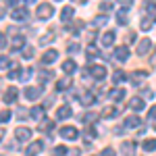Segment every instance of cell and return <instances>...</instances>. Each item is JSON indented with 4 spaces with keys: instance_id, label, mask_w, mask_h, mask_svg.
I'll return each instance as SVG.
<instances>
[{
    "instance_id": "ee69618b",
    "label": "cell",
    "mask_w": 156,
    "mask_h": 156,
    "mask_svg": "<svg viewBox=\"0 0 156 156\" xmlns=\"http://www.w3.org/2000/svg\"><path fill=\"white\" fill-rule=\"evenodd\" d=\"M148 119H150V121H154V119H156V106L150 108V112H148Z\"/></svg>"
},
{
    "instance_id": "1f68e13d",
    "label": "cell",
    "mask_w": 156,
    "mask_h": 156,
    "mask_svg": "<svg viewBox=\"0 0 156 156\" xmlns=\"http://www.w3.org/2000/svg\"><path fill=\"white\" fill-rule=\"evenodd\" d=\"M9 119H11V110H9V108L0 110V123H6Z\"/></svg>"
},
{
    "instance_id": "b9f144b4",
    "label": "cell",
    "mask_w": 156,
    "mask_h": 156,
    "mask_svg": "<svg viewBox=\"0 0 156 156\" xmlns=\"http://www.w3.org/2000/svg\"><path fill=\"white\" fill-rule=\"evenodd\" d=\"M119 4H121V6H123V9H131L133 0H119Z\"/></svg>"
},
{
    "instance_id": "9c48e42d",
    "label": "cell",
    "mask_w": 156,
    "mask_h": 156,
    "mask_svg": "<svg viewBox=\"0 0 156 156\" xmlns=\"http://www.w3.org/2000/svg\"><path fill=\"white\" fill-rule=\"evenodd\" d=\"M121 152H123V156H135V142H123Z\"/></svg>"
},
{
    "instance_id": "6da1fadb",
    "label": "cell",
    "mask_w": 156,
    "mask_h": 156,
    "mask_svg": "<svg viewBox=\"0 0 156 156\" xmlns=\"http://www.w3.org/2000/svg\"><path fill=\"white\" fill-rule=\"evenodd\" d=\"M54 15V6L48 4V2H44V4H40L37 6V19H42V21H46Z\"/></svg>"
},
{
    "instance_id": "d4e9b609",
    "label": "cell",
    "mask_w": 156,
    "mask_h": 156,
    "mask_svg": "<svg viewBox=\"0 0 156 156\" xmlns=\"http://www.w3.org/2000/svg\"><path fill=\"white\" fill-rule=\"evenodd\" d=\"M142 148H144L146 152H152V150H156V140H146L144 144H142Z\"/></svg>"
},
{
    "instance_id": "8d00e7d4",
    "label": "cell",
    "mask_w": 156,
    "mask_h": 156,
    "mask_svg": "<svg viewBox=\"0 0 156 156\" xmlns=\"http://www.w3.org/2000/svg\"><path fill=\"white\" fill-rule=\"evenodd\" d=\"M23 58H34V48H27V46H25V50H23Z\"/></svg>"
},
{
    "instance_id": "db71d44e",
    "label": "cell",
    "mask_w": 156,
    "mask_h": 156,
    "mask_svg": "<svg viewBox=\"0 0 156 156\" xmlns=\"http://www.w3.org/2000/svg\"><path fill=\"white\" fill-rule=\"evenodd\" d=\"M154 129H156V123H154Z\"/></svg>"
},
{
    "instance_id": "60d3db41",
    "label": "cell",
    "mask_w": 156,
    "mask_h": 156,
    "mask_svg": "<svg viewBox=\"0 0 156 156\" xmlns=\"http://www.w3.org/2000/svg\"><path fill=\"white\" fill-rule=\"evenodd\" d=\"M9 65H11V62H9V58H6V56H0V69H6Z\"/></svg>"
},
{
    "instance_id": "3957f363",
    "label": "cell",
    "mask_w": 156,
    "mask_h": 156,
    "mask_svg": "<svg viewBox=\"0 0 156 156\" xmlns=\"http://www.w3.org/2000/svg\"><path fill=\"white\" fill-rule=\"evenodd\" d=\"M44 150V144L37 140V142H34V144H29L27 146V150H25V156H37L40 152Z\"/></svg>"
},
{
    "instance_id": "7a4b0ae2",
    "label": "cell",
    "mask_w": 156,
    "mask_h": 156,
    "mask_svg": "<svg viewBox=\"0 0 156 156\" xmlns=\"http://www.w3.org/2000/svg\"><path fill=\"white\" fill-rule=\"evenodd\" d=\"M144 12H146V19H150V21H156V2L154 0H146L144 2Z\"/></svg>"
},
{
    "instance_id": "9a60e30c",
    "label": "cell",
    "mask_w": 156,
    "mask_h": 156,
    "mask_svg": "<svg viewBox=\"0 0 156 156\" xmlns=\"http://www.w3.org/2000/svg\"><path fill=\"white\" fill-rule=\"evenodd\" d=\"M56 56H58V52H56V50H46V52H44V56H42V62H44V65H50V62H54V60H56Z\"/></svg>"
},
{
    "instance_id": "f5cc1de1",
    "label": "cell",
    "mask_w": 156,
    "mask_h": 156,
    "mask_svg": "<svg viewBox=\"0 0 156 156\" xmlns=\"http://www.w3.org/2000/svg\"><path fill=\"white\" fill-rule=\"evenodd\" d=\"M34 2H36V0H27V4H34Z\"/></svg>"
},
{
    "instance_id": "ba28073f",
    "label": "cell",
    "mask_w": 156,
    "mask_h": 156,
    "mask_svg": "<svg viewBox=\"0 0 156 156\" xmlns=\"http://www.w3.org/2000/svg\"><path fill=\"white\" fill-rule=\"evenodd\" d=\"M115 58L121 60V62H125V60L129 58V48H127V46H119V48L115 50Z\"/></svg>"
},
{
    "instance_id": "4316f807",
    "label": "cell",
    "mask_w": 156,
    "mask_h": 156,
    "mask_svg": "<svg viewBox=\"0 0 156 156\" xmlns=\"http://www.w3.org/2000/svg\"><path fill=\"white\" fill-rule=\"evenodd\" d=\"M92 102H94V96H92V94H90V92H87V94H83V96H81V104H83V106H90V104H92Z\"/></svg>"
},
{
    "instance_id": "7bdbcfd3",
    "label": "cell",
    "mask_w": 156,
    "mask_h": 156,
    "mask_svg": "<svg viewBox=\"0 0 156 156\" xmlns=\"http://www.w3.org/2000/svg\"><path fill=\"white\" fill-rule=\"evenodd\" d=\"M100 9H102V12H108L110 9H112V4H110V2H102V4H100Z\"/></svg>"
},
{
    "instance_id": "f35d334b",
    "label": "cell",
    "mask_w": 156,
    "mask_h": 156,
    "mask_svg": "<svg viewBox=\"0 0 156 156\" xmlns=\"http://www.w3.org/2000/svg\"><path fill=\"white\" fill-rule=\"evenodd\" d=\"M52 125H54V123H50V121H44L40 129H42V131H50V129H52Z\"/></svg>"
},
{
    "instance_id": "f546056e",
    "label": "cell",
    "mask_w": 156,
    "mask_h": 156,
    "mask_svg": "<svg viewBox=\"0 0 156 156\" xmlns=\"http://www.w3.org/2000/svg\"><path fill=\"white\" fill-rule=\"evenodd\" d=\"M83 119H85V123H87V125H92V123H96V121H98V115H96V112H87Z\"/></svg>"
},
{
    "instance_id": "ac0fdd59",
    "label": "cell",
    "mask_w": 156,
    "mask_h": 156,
    "mask_svg": "<svg viewBox=\"0 0 156 156\" xmlns=\"http://www.w3.org/2000/svg\"><path fill=\"white\" fill-rule=\"evenodd\" d=\"M62 71L67 73V75L75 73V71H77V65H75V60H65V62H62Z\"/></svg>"
},
{
    "instance_id": "f907efd6",
    "label": "cell",
    "mask_w": 156,
    "mask_h": 156,
    "mask_svg": "<svg viewBox=\"0 0 156 156\" xmlns=\"http://www.w3.org/2000/svg\"><path fill=\"white\" fill-rule=\"evenodd\" d=\"M4 15H6V9H4V6H0V19H2Z\"/></svg>"
},
{
    "instance_id": "e575fe53",
    "label": "cell",
    "mask_w": 156,
    "mask_h": 156,
    "mask_svg": "<svg viewBox=\"0 0 156 156\" xmlns=\"http://www.w3.org/2000/svg\"><path fill=\"white\" fill-rule=\"evenodd\" d=\"M125 123H127V127H137V125H140V119H137V117H127Z\"/></svg>"
},
{
    "instance_id": "7402d4cb",
    "label": "cell",
    "mask_w": 156,
    "mask_h": 156,
    "mask_svg": "<svg viewBox=\"0 0 156 156\" xmlns=\"http://www.w3.org/2000/svg\"><path fill=\"white\" fill-rule=\"evenodd\" d=\"M108 98H110V100H123V98H125V90L117 87V90H112V92L108 94Z\"/></svg>"
},
{
    "instance_id": "8fae6325",
    "label": "cell",
    "mask_w": 156,
    "mask_h": 156,
    "mask_svg": "<svg viewBox=\"0 0 156 156\" xmlns=\"http://www.w3.org/2000/svg\"><path fill=\"white\" fill-rule=\"evenodd\" d=\"M17 96H19V90H17V87H6V94H4V102H6V104H12V102L17 100Z\"/></svg>"
},
{
    "instance_id": "f1b7e54d",
    "label": "cell",
    "mask_w": 156,
    "mask_h": 156,
    "mask_svg": "<svg viewBox=\"0 0 156 156\" xmlns=\"http://www.w3.org/2000/svg\"><path fill=\"white\" fill-rule=\"evenodd\" d=\"M117 23H119V25H127V23H129V19H127L125 12H117Z\"/></svg>"
},
{
    "instance_id": "816d5d0a",
    "label": "cell",
    "mask_w": 156,
    "mask_h": 156,
    "mask_svg": "<svg viewBox=\"0 0 156 156\" xmlns=\"http://www.w3.org/2000/svg\"><path fill=\"white\" fill-rule=\"evenodd\" d=\"M6 133H4V129H0V142H2V137H4Z\"/></svg>"
},
{
    "instance_id": "603a6c76",
    "label": "cell",
    "mask_w": 156,
    "mask_h": 156,
    "mask_svg": "<svg viewBox=\"0 0 156 156\" xmlns=\"http://www.w3.org/2000/svg\"><path fill=\"white\" fill-rule=\"evenodd\" d=\"M83 137H85V142L90 144L92 140H96V131H94V129H92V127L87 125V127H85V131H83Z\"/></svg>"
},
{
    "instance_id": "83f0119b",
    "label": "cell",
    "mask_w": 156,
    "mask_h": 156,
    "mask_svg": "<svg viewBox=\"0 0 156 156\" xmlns=\"http://www.w3.org/2000/svg\"><path fill=\"white\" fill-rule=\"evenodd\" d=\"M106 23H108V17H104V15H100V17L94 19V25L96 27H102V25H106Z\"/></svg>"
},
{
    "instance_id": "e0dca14e",
    "label": "cell",
    "mask_w": 156,
    "mask_h": 156,
    "mask_svg": "<svg viewBox=\"0 0 156 156\" xmlns=\"http://www.w3.org/2000/svg\"><path fill=\"white\" fill-rule=\"evenodd\" d=\"M44 115H46V110H44V106H34V110H31V117H34V121H40L44 119Z\"/></svg>"
},
{
    "instance_id": "52a82bcc",
    "label": "cell",
    "mask_w": 156,
    "mask_h": 156,
    "mask_svg": "<svg viewBox=\"0 0 156 156\" xmlns=\"http://www.w3.org/2000/svg\"><path fill=\"white\" fill-rule=\"evenodd\" d=\"M60 135H62L65 140H77L79 131H77L75 127H62V129H60Z\"/></svg>"
},
{
    "instance_id": "836d02e7",
    "label": "cell",
    "mask_w": 156,
    "mask_h": 156,
    "mask_svg": "<svg viewBox=\"0 0 156 156\" xmlns=\"http://www.w3.org/2000/svg\"><path fill=\"white\" fill-rule=\"evenodd\" d=\"M67 152H69V150H67V148H65V146H56V148H54V152H52V154H54V156H65V154H67Z\"/></svg>"
},
{
    "instance_id": "277c9868",
    "label": "cell",
    "mask_w": 156,
    "mask_h": 156,
    "mask_svg": "<svg viewBox=\"0 0 156 156\" xmlns=\"http://www.w3.org/2000/svg\"><path fill=\"white\" fill-rule=\"evenodd\" d=\"M23 94H25L27 100H37V98L42 96V90H40V87H34V85H27L23 90Z\"/></svg>"
},
{
    "instance_id": "d590c367",
    "label": "cell",
    "mask_w": 156,
    "mask_h": 156,
    "mask_svg": "<svg viewBox=\"0 0 156 156\" xmlns=\"http://www.w3.org/2000/svg\"><path fill=\"white\" fill-rule=\"evenodd\" d=\"M117 115V108H104L102 110V117H115Z\"/></svg>"
},
{
    "instance_id": "5b68a950",
    "label": "cell",
    "mask_w": 156,
    "mask_h": 156,
    "mask_svg": "<svg viewBox=\"0 0 156 156\" xmlns=\"http://www.w3.org/2000/svg\"><path fill=\"white\" fill-rule=\"evenodd\" d=\"M90 73H92L94 79H104V77H106V67H102V65H94V67H90Z\"/></svg>"
},
{
    "instance_id": "4dcf8cb0",
    "label": "cell",
    "mask_w": 156,
    "mask_h": 156,
    "mask_svg": "<svg viewBox=\"0 0 156 156\" xmlns=\"http://www.w3.org/2000/svg\"><path fill=\"white\" fill-rule=\"evenodd\" d=\"M54 36H56L54 31H48V34H46L44 37H40V44H50V42H52V37H54Z\"/></svg>"
},
{
    "instance_id": "d6a6232c",
    "label": "cell",
    "mask_w": 156,
    "mask_h": 156,
    "mask_svg": "<svg viewBox=\"0 0 156 156\" xmlns=\"http://www.w3.org/2000/svg\"><path fill=\"white\" fill-rule=\"evenodd\" d=\"M42 75H40V83H44V81H48V79H52V71H40Z\"/></svg>"
},
{
    "instance_id": "ab89813d",
    "label": "cell",
    "mask_w": 156,
    "mask_h": 156,
    "mask_svg": "<svg viewBox=\"0 0 156 156\" xmlns=\"http://www.w3.org/2000/svg\"><path fill=\"white\" fill-rule=\"evenodd\" d=\"M100 156H115V150H112V148H104V150L100 152Z\"/></svg>"
},
{
    "instance_id": "7c38bea8",
    "label": "cell",
    "mask_w": 156,
    "mask_h": 156,
    "mask_svg": "<svg viewBox=\"0 0 156 156\" xmlns=\"http://www.w3.org/2000/svg\"><path fill=\"white\" fill-rule=\"evenodd\" d=\"M129 108L135 110V112H142V110H144V100H142L140 96L131 98V100H129Z\"/></svg>"
},
{
    "instance_id": "484cf974",
    "label": "cell",
    "mask_w": 156,
    "mask_h": 156,
    "mask_svg": "<svg viewBox=\"0 0 156 156\" xmlns=\"http://www.w3.org/2000/svg\"><path fill=\"white\" fill-rule=\"evenodd\" d=\"M125 79H127V75L123 71H115V75H112V81H115V83H123Z\"/></svg>"
},
{
    "instance_id": "30bf717a",
    "label": "cell",
    "mask_w": 156,
    "mask_h": 156,
    "mask_svg": "<svg viewBox=\"0 0 156 156\" xmlns=\"http://www.w3.org/2000/svg\"><path fill=\"white\" fill-rule=\"evenodd\" d=\"M150 48H152V42H150L148 37H144V40L137 44V56H144V54H146Z\"/></svg>"
},
{
    "instance_id": "681fc988",
    "label": "cell",
    "mask_w": 156,
    "mask_h": 156,
    "mask_svg": "<svg viewBox=\"0 0 156 156\" xmlns=\"http://www.w3.org/2000/svg\"><path fill=\"white\" fill-rule=\"evenodd\" d=\"M133 40H135V34H133V31H131V34H127V42H133Z\"/></svg>"
},
{
    "instance_id": "d6986e66",
    "label": "cell",
    "mask_w": 156,
    "mask_h": 156,
    "mask_svg": "<svg viewBox=\"0 0 156 156\" xmlns=\"http://www.w3.org/2000/svg\"><path fill=\"white\" fill-rule=\"evenodd\" d=\"M12 19L15 21H25L27 19V9H15L12 11Z\"/></svg>"
},
{
    "instance_id": "bcb514c9",
    "label": "cell",
    "mask_w": 156,
    "mask_h": 156,
    "mask_svg": "<svg viewBox=\"0 0 156 156\" xmlns=\"http://www.w3.org/2000/svg\"><path fill=\"white\" fill-rule=\"evenodd\" d=\"M4 46H6V36L0 34V48H4Z\"/></svg>"
},
{
    "instance_id": "44dd1931",
    "label": "cell",
    "mask_w": 156,
    "mask_h": 156,
    "mask_svg": "<svg viewBox=\"0 0 156 156\" xmlns=\"http://www.w3.org/2000/svg\"><path fill=\"white\" fill-rule=\"evenodd\" d=\"M71 17H73V6H65L62 12H60V21H62V23H67Z\"/></svg>"
},
{
    "instance_id": "c3c4849f",
    "label": "cell",
    "mask_w": 156,
    "mask_h": 156,
    "mask_svg": "<svg viewBox=\"0 0 156 156\" xmlns=\"http://www.w3.org/2000/svg\"><path fill=\"white\" fill-rule=\"evenodd\" d=\"M144 96H146V98H152V92H150L148 87H144Z\"/></svg>"
},
{
    "instance_id": "4fadbf2b",
    "label": "cell",
    "mask_w": 156,
    "mask_h": 156,
    "mask_svg": "<svg viewBox=\"0 0 156 156\" xmlns=\"http://www.w3.org/2000/svg\"><path fill=\"white\" fill-rule=\"evenodd\" d=\"M71 115H73V108H71V106H60L58 110H56V119H58V121L69 119Z\"/></svg>"
},
{
    "instance_id": "ffe728a7",
    "label": "cell",
    "mask_w": 156,
    "mask_h": 156,
    "mask_svg": "<svg viewBox=\"0 0 156 156\" xmlns=\"http://www.w3.org/2000/svg\"><path fill=\"white\" fill-rule=\"evenodd\" d=\"M11 48H12V50H21V48H25V37H21V36L12 37V42H11Z\"/></svg>"
},
{
    "instance_id": "8992f818",
    "label": "cell",
    "mask_w": 156,
    "mask_h": 156,
    "mask_svg": "<svg viewBox=\"0 0 156 156\" xmlns=\"http://www.w3.org/2000/svg\"><path fill=\"white\" fill-rule=\"evenodd\" d=\"M15 137H17L19 142H27V140L31 137V129H27V127H17V131H15Z\"/></svg>"
},
{
    "instance_id": "f6af8a7d",
    "label": "cell",
    "mask_w": 156,
    "mask_h": 156,
    "mask_svg": "<svg viewBox=\"0 0 156 156\" xmlns=\"http://www.w3.org/2000/svg\"><path fill=\"white\" fill-rule=\"evenodd\" d=\"M67 156H79V150H77V148H73V150L67 152Z\"/></svg>"
},
{
    "instance_id": "7dc6e473",
    "label": "cell",
    "mask_w": 156,
    "mask_h": 156,
    "mask_svg": "<svg viewBox=\"0 0 156 156\" xmlns=\"http://www.w3.org/2000/svg\"><path fill=\"white\" fill-rule=\"evenodd\" d=\"M19 2H21V0H6V4H9V6H15V4H19Z\"/></svg>"
},
{
    "instance_id": "2e32d148",
    "label": "cell",
    "mask_w": 156,
    "mask_h": 156,
    "mask_svg": "<svg viewBox=\"0 0 156 156\" xmlns=\"http://www.w3.org/2000/svg\"><path fill=\"white\" fill-rule=\"evenodd\" d=\"M71 85H73V79H71V75H69V77H62V79L56 81V90L62 92V90H67V87H71Z\"/></svg>"
},
{
    "instance_id": "74e56055",
    "label": "cell",
    "mask_w": 156,
    "mask_h": 156,
    "mask_svg": "<svg viewBox=\"0 0 156 156\" xmlns=\"http://www.w3.org/2000/svg\"><path fill=\"white\" fill-rule=\"evenodd\" d=\"M67 50H69V54H75V52H79V44H69Z\"/></svg>"
},
{
    "instance_id": "5bb4252c",
    "label": "cell",
    "mask_w": 156,
    "mask_h": 156,
    "mask_svg": "<svg viewBox=\"0 0 156 156\" xmlns=\"http://www.w3.org/2000/svg\"><path fill=\"white\" fill-rule=\"evenodd\" d=\"M112 42H115V31H106L104 36L100 37V44H102L104 48H108V46H112Z\"/></svg>"
},
{
    "instance_id": "cb8c5ba5",
    "label": "cell",
    "mask_w": 156,
    "mask_h": 156,
    "mask_svg": "<svg viewBox=\"0 0 156 156\" xmlns=\"http://www.w3.org/2000/svg\"><path fill=\"white\" fill-rule=\"evenodd\" d=\"M85 52H87V60H94V58H96V56H98V54H100V52H98V48H96V46H94V44H90Z\"/></svg>"
}]
</instances>
